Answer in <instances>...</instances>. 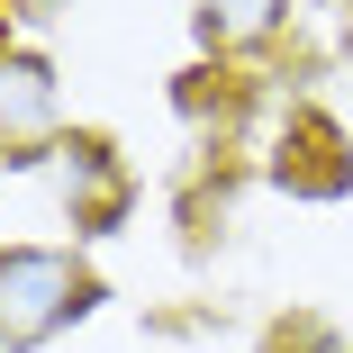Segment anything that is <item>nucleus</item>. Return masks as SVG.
Segmentation results:
<instances>
[{
    "instance_id": "6",
    "label": "nucleus",
    "mask_w": 353,
    "mask_h": 353,
    "mask_svg": "<svg viewBox=\"0 0 353 353\" xmlns=\"http://www.w3.org/2000/svg\"><path fill=\"white\" fill-rule=\"evenodd\" d=\"M10 10H19V19H54V0H10Z\"/></svg>"
},
{
    "instance_id": "2",
    "label": "nucleus",
    "mask_w": 353,
    "mask_h": 353,
    "mask_svg": "<svg viewBox=\"0 0 353 353\" xmlns=\"http://www.w3.org/2000/svg\"><path fill=\"white\" fill-rule=\"evenodd\" d=\"M54 190H63V208H73V227L82 236H109L118 218H127V199H136V181H127V163H118V145L109 136H91V127H73V136H54Z\"/></svg>"
},
{
    "instance_id": "4",
    "label": "nucleus",
    "mask_w": 353,
    "mask_h": 353,
    "mask_svg": "<svg viewBox=\"0 0 353 353\" xmlns=\"http://www.w3.org/2000/svg\"><path fill=\"white\" fill-rule=\"evenodd\" d=\"M63 136V100H54V63L28 46H0V163H37Z\"/></svg>"
},
{
    "instance_id": "1",
    "label": "nucleus",
    "mask_w": 353,
    "mask_h": 353,
    "mask_svg": "<svg viewBox=\"0 0 353 353\" xmlns=\"http://www.w3.org/2000/svg\"><path fill=\"white\" fill-rule=\"evenodd\" d=\"M91 308H100V281L63 245H0V344H10V353L63 335Z\"/></svg>"
},
{
    "instance_id": "7",
    "label": "nucleus",
    "mask_w": 353,
    "mask_h": 353,
    "mask_svg": "<svg viewBox=\"0 0 353 353\" xmlns=\"http://www.w3.org/2000/svg\"><path fill=\"white\" fill-rule=\"evenodd\" d=\"M344 10H353V0H344Z\"/></svg>"
},
{
    "instance_id": "5",
    "label": "nucleus",
    "mask_w": 353,
    "mask_h": 353,
    "mask_svg": "<svg viewBox=\"0 0 353 353\" xmlns=\"http://www.w3.org/2000/svg\"><path fill=\"white\" fill-rule=\"evenodd\" d=\"M281 19H290V0H199V37L218 54H254L281 37Z\"/></svg>"
},
{
    "instance_id": "3",
    "label": "nucleus",
    "mask_w": 353,
    "mask_h": 353,
    "mask_svg": "<svg viewBox=\"0 0 353 353\" xmlns=\"http://www.w3.org/2000/svg\"><path fill=\"white\" fill-rule=\"evenodd\" d=\"M272 181L290 190V199H344V190H353V136H344L317 100H299L290 118H281Z\"/></svg>"
}]
</instances>
